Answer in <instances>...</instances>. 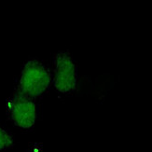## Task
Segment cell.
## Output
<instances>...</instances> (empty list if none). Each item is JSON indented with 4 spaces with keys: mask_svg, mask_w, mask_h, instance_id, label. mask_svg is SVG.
<instances>
[{
    "mask_svg": "<svg viewBox=\"0 0 152 152\" xmlns=\"http://www.w3.org/2000/svg\"><path fill=\"white\" fill-rule=\"evenodd\" d=\"M52 87L51 69L38 58H29L20 70L15 90L33 99L42 98Z\"/></svg>",
    "mask_w": 152,
    "mask_h": 152,
    "instance_id": "6da1fadb",
    "label": "cell"
},
{
    "mask_svg": "<svg viewBox=\"0 0 152 152\" xmlns=\"http://www.w3.org/2000/svg\"><path fill=\"white\" fill-rule=\"evenodd\" d=\"M52 88L61 95H72L78 90L79 70L69 50H59L52 57Z\"/></svg>",
    "mask_w": 152,
    "mask_h": 152,
    "instance_id": "7a4b0ae2",
    "label": "cell"
},
{
    "mask_svg": "<svg viewBox=\"0 0 152 152\" xmlns=\"http://www.w3.org/2000/svg\"><path fill=\"white\" fill-rule=\"evenodd\" d=\"M37 101L15 90L6 102V114L9 121L23 131L32 130L38 118Z\"/></svg>",
    "mask_w": 152,
    "mask_h": 152,
    "instance_id": "3957f363",
    "label": "cell"
},
{
    "mask_svg": "<svg viewBox=\"0 0 152 152\" xmlns=\"http://www.w3.org/2000/svg\"><path fill=\"white\" fill-rule=\"evenodd\" d=\"M14 147V136L10 131L0 123V151H6Z\"/></svg>",
    "mask_w": 152,
    "mask_h": 152,
    "instance_id": "277c9868",
    "label": "cell"
}]
</instances>
